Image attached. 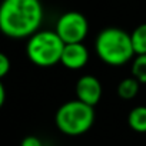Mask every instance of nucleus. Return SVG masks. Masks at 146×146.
<instances>
[{"label":"nucleus","instance_id":"f257e3e1","mask_svg":"<svg viewBox=\"0 0 146 146\" xmlns=\"http://www.w3.org/2000/svg\"><path fill=\"white\" fill-rule=\"evenodd\" d=\"M43 6L40 0H2L0 32L10 39H27L40 29Z\"/></svg>","mask_w":146,"mask_h":146},{"label":"nucleus","instance_id":"f03ea898","mask_svg":"<svg viewBox=\"0 0 146 146\" xmlns=\"http://www.w3.org/2000/svg\"><path fill=\"white\" fill-rule=\"evenodd\" d=\"M95 52L109 66H122L135 57L130 33L119 27L103 29L95 40Z\"/></svg>","mask_w":146,"mask_h":146},{"label":"nucleus","instance_id":"7ed1b4c3","mask_svg":"<svg viewBox=\"0 0 146 146\" xmlns=\"http://www.w3.org/2000/svg\"><path fill=\"white\" fill-rule=\"evenodd\" d=\"M95 122L93 106L75 99L63 103L54 116L57 129L67 136H80L90 130Z\"/></svg>","mask_w":146,"mask_h":146},{"label":"nucleus","instance_id":"20e7f679","mask_svg":"<svg viewBox=\"0 0 146 146\" xmlns=\"http://www.w3.org/2000/svg\"><path fill=\"white\" fill-rule=\"evenodd\" d=\"M64 42L56 30H37L27 37L26 56L39 67H52L60 63Z\"/></svg>","mask_w":146,"mask_h":146},{"label":"nucleus","instance_id":"39448f33","mask_svg":"<svg viewBox=\"0 0 146 146\" xmlns=\"http://www.w3.org/2000/svg\"><path fill=\"white\" fill-rule=\"evenodd\" d=\"M54 30L59 35V37L64 42V44L80 43L89 33V22L82 13L70 10L63 13L57 19Z\"/></svg>","mask_w":146,"mask_h":146},{"label":"nucleus","instance_id":"423d86ee","mask_svg":"<svg viewBox=\"0 0 146 146\" xmlns=\"http://www.w3.org/2000/svg\"><path fill=\"white\" fill-rule=\"evenodd\" d=\"M75 92H76V99L95 108L102 99L103 88H102L100 80L96 76L85 75L76 82Z\"/></svg>","mask_w":146,"mask_h":146},{"label":"nucleus","instance_id":"0eeeda50","mask_svg":"<svg viewBox=\"0 0 146 146\" xmlns=\"http://www.w3.org/2000/svg\"><path fill=\"white\" fill-rule=\"evenodd\" d=\"M88 62H89V50L83 44V42L64 44L63 52H62V57H60V63L66 69L80 70L88 64Z\"/></svg>","mask_w":146,"mask_h":146},{"label":"nucleus","instance_id":"6e6552de","mask_svg":"<svg viewBox=\"0 0 146 146\" xmlns=\"http://www.w3.org/2000/svg\"><path fill=\"white\" fill-rule=\"evenodd\" d=\"M140 82L133 78L132 75L129 78H125L119 82L117 85V95L120 99L123 100H130L133 98H136V95L139 93V88H140Z\"/></svg>","mask_w":146,"mask_h":146},{"label":"nucleus","instance_id":"1a4fd4ad","mask_svg":"<svg viewBox=\"0 0 146 146\" xmlns=\"http://www.w3.org/2000/svg\"><path fill=\"white\" fill-rule=\"evenodd\" d=\"M127 125L137 133H146V106H136L127 115Z\"/></svg>","mask_w":146,"mask_h":146},{"label":"nucleus","instance_id":"9d476101","mask_svg":"<svg viewBox=\"0 0 146 146\" xmlns=\"http://www.w3.org/2000/svg\"><path fill=\"white\" fill-rule=\"evenodd\" d=\"M135 54H146V23L139 25L130 33Z\"/></svg>","mask_w":146,"mask_h":146},{"label":"nucleus","instance_id":"9b49d317","mask_svg":"<svg viewBox=\"0 0 146 146\" xmlns=\"http://www.w3.org/2000/svg\"><path fill=\"white\" fill-rule=\"evenodd\" d=\"M130 73L142 85L146 83V54H135L132 59Z\"/></svg>","mask_w":146,"mask_h":146},{"label":"nucleus","instance_id":"f8f14e48","mask_svg":"<svg viewBox=\"0 0 146 146\" xmlns=\"http://www.w3.org/2000/svg\"><path fill=\"white\" fill-rule=\"evenodd\" d=\"M10 67H12V63H10L9 56L3 52H0V80L5 76H7V73L10 72Z\"/></svg>","mask_w":146,"mask_h":146},{"label":"nucleus","instance_id":"ddd939ff","mask_svg":"<svg viewBox=\"0 0 146 146\" xmlns=\"http://www.w3.org/2000/svg\"><path fill=\"white\" fill-rule=\"evenodd\" d=\"M20 146H43V143H42V140H40L37 136L30 135V136H26V137L22 140Z\"/></svg>","mask_w":146,"mask_h":146},{"label":"nucleus","instance_id":"4468645a","mask_svg":"<svg viewBox=\"0 0 146 146\" xmlns=\"http://www.w3.org/2000/svg\"><path fill=\"white\" fill-rule=\"evenodd\" d=\"M6 102V89H5V85L2 83V80H0V109L3 108Z\"/></svg>","mask_w":146,"mask_h":146}]
</instances>
